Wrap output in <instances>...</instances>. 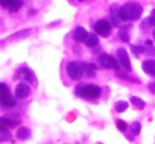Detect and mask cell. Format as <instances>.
Returning a JSON list of instances; mask_svg holds the SVG:
<instances>
[{
	"mask_svg": "<svg viewBox=\"0 0 155 144\" xmlns=\"http://www.w3.org/2000/svg\"><path fill=\"white\" fill-rule=\"evenodd\" d=\"M142 12H143V8L139 3L130 2V3H125L124 6H120L119 18H120V21H136L142 17Z\"/></svg>",
	"mask_w": 155,
	"mask_h": 144,
	"instance_id": "obj_1",
	"label": "cell"
},
{
	"mask_svg": "<svg viewBox=\"0 0 155 144\" xmlns=\"http://www.w3.org/2000/svg\"><path fill=\"white\" fill-rule=\"evenodd\" d=\"M75 93L84 99H97L101 95V89L97 86H81L75 90Z\"/></svg>",
	"mask_w": 155,
	"mask_h": 144,
	"instance_id": "obj_2",
	"label": "cell"
},
{
	"mask_svg": "<svg viewBox=\"0 0 155 144\" xmlns=\"http://www.w3.org/2000/svg\"><path fill=\"white\" fill-rule=\"evenodd\" d=\"M0 102L5 107H15V104H17V101L12 96L9 87L6 84H3V83H0Z\"/></svg>",
	"mask_w": 155,
	"mask_h": 144,
	"instance_id": "obj_3",
	"label": "cell"
},
{
	"mask_svg": "<svg viewBox=\"0 0 155 144\" xmlns=\"http://www.w3.org/2000/svg\"><path fill=\"white\" fill-rule=\"evenodd\" d=\"M66 72H68V77L71 80H74V81L80 80L83 77V74H84L83 72V66L80 63H77V62H69L66 65Z\"/></svg>",
	"mask_w": 155,
	"mask_h": 144,
	"instance_id": "obj_4",
	"label": "cell"
},
{
	"mask_svg": "<svg viewBox=\"0 0 155 144\" xmlns=\"http://www.w3.org/2000/svg\"><path fill=\"white\" fill-rule=\"evenodd\" d=\"M98 63L105 68V69H113V71H117L119 69V62H117V59H114L113 56H110V54H101L100 57H98Z\"/></svg>",
	"mask_w": 155,
	"mask_h": 144,
	"instance_id": "obj_5",
	"label": "cell"
},
{
	"mask_svg": "<svg viewBox=\"0 0 155 144\" xmlns=\"http://www.w3.org/2000/svg\"><path fill=\"white\" fill-rule=\"evenodd\" d=\"M94 30H95V33L100 35V36H107V35H110V32H111V23H108V21H105V20H100V21H97V23L94 24Z\"/></svg>",
	"mask_w": 155,
	"mask_h": 144,
	"instance_id": "obj_6",
	"label": "cell"
},
{
	"mask_svg": "<svg viewBox=\"0 0 155 144\" xmlns=\"http://www.w3.org/2000/svg\"><path fill=\"white\" fill-rule=\"evenodd\" d=\"M116 56H117L119 65H120L124 69H127V71L130 72V71H131V60H130V57H128L127 50H125V48H119L117 53H116Z\"/></svg>",
	"mask_w": 155,
	"mask_h": 144,
	"instance_id": "obj_7",
	"label": "cell"
},
{
	"mask_svg": "<svg viewBox=\"0 0 155 144\" xmlns=\"http://www.w3.org/2000/svg\"><path fill=\"white\" fill-rule=\"evenodd\" d=\"M29 95H30V87H29V84H27L26 81L20 83V84L15 87V96H17L18 99H26Z\"/></svg>",
	"mask_w": 155,
	"mask_h": 144,
	"instance_id": "obj_8",
	"label": "cell"
},
{
	"mask_svg": "<svg viewBox=\"0 0 155 144\" xmlns=\"http://www.w3.org/2000/svg\"><path fill=\"white\" fill-rule=\"evenodd\" d=\"M17 77H18V78H24V80H26V83H29V81H33V80H35V75H33V72H32L29 68H21V69H18Z\"/></svg>",
	"mask_w": 155,
	"mask_h": 144,
	"instance_id": "obj_9",
	"label": "cell"
},
{
	"mask_svg": "<svg viewBox=\"0 0 155 144\" xmlns=\"http://www.w3.org/2000/svg\"><path fill=\"white\" fill-rule=\"evenodd\" d=\"M20 120H15V119H8V117H0V131L3 129H8L11 126H17Z\"/></svg>",
	"mask_w": 155,
	"mask_h": 144,
	"instance_id": "obj_10",
	"label": "cell"
},
{
	"mask_svg": "<svg viewBox=\"0 0 155 144\" xmlns=\"http://www.w3.org/2000/svg\"><path fill=\"white\" fill-rule=\"evenodd\" d=\"M87 35H89V33L86 32L84 27H77L75 32H74V39H75L77 42H84L86 38H87Z\"/></svg>",
	"mask_w": 155,
	"mask_h": 144,
	"instance_id": "obj_11",
	"label": "cell"
},
{
	"mask_svg": "<svg viewBox=\"0 0 155 144\" xmlns=\"http://www.w3.org/2000/svg\"><path fill=\"white\" fill-rule=\"evenodd\" d=\"M142 68H143V71H145L146 74L155 77V60H146V62H143Z\"/></svg>",
	"mask_w": 155,
	"mask_h": 144,
	"instance_id": "obj_12",
	"label": "cell"
},
{
	"mask_svg": "<svg viewBox=\"0 0 155 144\" xmlns=\"http://www.w3.org/2000/svg\"><path fill=\"white\" fill-rule=\"evenodd\" d=\"M30 135H32V131L29 128H20L17 131V138L18 140H27V138H30Z\"/></svg>",
	"mask_w": 155,
	"mask_h": 144,
	"instance_id": "obj_13",
	"label": "cell"
},
{
	"mask_svg": "<svg viewBox=\"0 0 155 144\" xmlns=\"http://www.w3.org/2000/svg\"><path fill=\"white\" fill-rule=\"evenodd\" d=\"M81 66H83V72H84L87 77H94V75H95V66H94V65L84 63V65H81Z\"/></svg>",
	"mask_w": 155,
	"mask_h": 144,
	"instance_id": "obj_14",
	"label": "cell"
},
{
	"mask_svg": "<svg viewBox=\"0 0 155 144\" xmlns=\"http://www.w3.org/2000/svg\"><path fill=\"white\" fill-rule=\"evenodd\" d=\"M131 104L136 107V108H139V110H143L145 108V101L143 99H140V98H137V96H131Z\"/></svg>",
	"mask_w": 155,
	"mask_h": 144,
	"instance_id": "obj_15",
	"label": "cell"
},
{
	"mask_svg": "<svg viewBox=\"0 0 155 144\" xmlns=\"http://www.w3.org/2000/svg\"><path fill=\"white\" fill-rule=\"evenodd\" d=\"M84 44H86L87 47H95V45H98V36H97V35H87Z\"/></svg>",
	"mask_w": 155,
	"mask_h": 144,
	"instance_id": "obj_16",
	"label": "cell"
},
{
	"mask_svg": "<svg viewBox=\"0 0 155 144\" xmlns=\"http://www.w3.org/2000/svg\"><path fill=\"white\" fill-rule=\"evenodd\" d=\"M127 108H128V102H127V101H117L116 105H114V110H116L117 113H124Z\"/></svg>",
	"mask_w": 155,
	"mask_h": 144,
	"instance_id": "obj_17",
	"label": "cell"
},
{
	"mask_svg": "<svg viewBox=\"0 0 155 144\" xmlns=\"http://www.w3.org/2000/svg\"><path fill=\"white\" fill-rule=\"evenodd\" d=\"M21 0H11V3H9V9L12 11V12H17L20 8H21Z\"/></svg>",
	"mask_w": 155,
	"mask_h": 144,
	"instance_id": "obj_18",
	"label": "cell"
},
{
	"mask_svg": "<svg viewBox=\"0 0 155 144\" xmlns=\"http://www.w3.org/2000/svg\"><path fill=\"white\" fill-rule=\"evenodd\" d=\"M140 131H142V125H140L139 122H134V123L131 125V132H133V135H139Z\"/></svg>",
	"mask_w": 155,
	"mask_h": 144,
	"instance_id": "obj_19",
	"label": "cell"
},
{
	"mask_svg": "<svg viewBox=\"0 0 155 144\" xmlns=\"http://www.w3.org/2000/svg\"><path fill=\"white\" fill-rule=\"evenodd\" d=\"M119 38L124 41V42H128L130 41V35H128V30L127 29H120V32H119Z\"/></svg>",
	"mask_w": 155,
	"mask_h": 144,
	"instance_id": "obj_20",
	"label": "cell"
},
{
	"mask_svg": "<svg viewBox=\"0 0 155 144\" xmlns=\"http://www.w3.org/2000/svg\"><path fill=\"white\" fill-rule=\"evenodd\" d=\"M146 23V26H155V9L152 11V14H151V17L145 21Z\"/></svg>",
	"mask_w": 155,
	"mask_h": 144,
	"instance_id": "obj_21",
	"label": "cell"
},
{
	"mask_svg": "<svg viewBox=\"0 0 155 144\" xmlns=\"http://www.w3.org/2000/svg\"><path fill=\"white\" fill-rule=\"evenodd\" d=\"M116 126H117V129H119V131H122V132H125V131H127V123H125V122H122V120H117V122H116Z\"/></svg>",
	"mask_w": 155,
	"mask_h": 144,
	"instance_id": "obj_22",
	"label": "cell"
},
{
	"mask_svg": "<svg viewBox=\"0 0 155 144\" xmlns=\"http://www.w3.org/2000/svg\"><path fill=\"white\" fill-rule=\"evenodd\" d=\"M117 77L125 78V80H130V81H134V78H131V77H128V75H125V74H120V72H117Z\"/></svg>",
	"mask_w": 155,
	"mask_h": 144,
	"instance_id": "obj_23",
	"label": "cell"
},
{
	"mask_svg": "<svg viewBox=\"0 0 155 144\" xmlns=\"http://www.w3.org/2000/svg\"><path fill=\"white\" fill-rule=\"evenodd\" d=\"M9 3H11V0H0V6H3V8H9Z\"/></svg>",
	"mask_w": 155,
	"mask_h": 144,
	"instance_id": "obj_24",
	"label": "cell"
},
{
	"mask_svg": "<svg viewBox=\"0 0 155 144\" xmlns=\"http://www.w3.org/2000/svg\"><path fill=\"white\" fill-rule=\"evenodd\" d=\"M133 51H134L136 54H139V53H142V51H145V50H142V47H133Z\"/></svg>",
	"mask_w": 155,
	"mask_h": 144,
	"instance_id": "obj_25",
	"label": "cell"
},
{
	"mask_svg": "<svg viewBox=\"0 0 155 144\" xmlns=\"http://www.w3.org/2000/svg\"><path fill=\"white\" fill-rule=\"evenodd\" d=\"M149 90L152 92V93H155V84L152 83V84H149Z\"/></svg>",
	"mask_w": 155,
	"mask_h": 144,
	"instance_id": "obj_26",
	"label": "cell"
},
{
	"mask_svg": "<svg viewBox=\"0 0 155 144\" xmlns=\"http://www.w3.org/2000/svg\"><path fill=\"white\" fill-rule=\"evenodd\" d=\"M154 39H155V30H154Z\"/></svg>",
	"mask_w": 155,
	"mask_h": 144,
	"instance_id": "obj_27",
	"label": "cell"
},
{
	"mask_svg": "<svg viewBox=\"0 0 155 144\" xmlns=\"http://www.w3.org/2000/svg\"><path fill=\"white\" fill-rule=\"evenodd\" d=\"M81 2H84V0H81Z\"/></svg>",
	"mask_w": 155,
	"mask_h": 144,
	"instance_id": "obj_28",
	"label": "cell"
}]
</instances>
